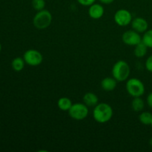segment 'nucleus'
<instances>
[{
    "mask_svg": "<svg viewBox=\"0 0 152 152\" xmlns=\"http://www.w3.org/2000/svg\"><path fill=\"white\" fill-rule=\"evenodd\" d=\"M94 119L99 123H105L113 117V109L111 106L105 102L98 103L94 106L93 111Z\"/></svg>",
    "mask_w": 152,
    "mask_h": 152,
    "instance_id": "1",
    "label": "nucleus"
},
{
    "mask_svg": "<svg viewBox=\"0 0 152 152\" xmlns=\"http://www.w3.org/2000/svg\"><path fill=\"white\" fill-rule=\"evenodd\" d=\"M130 66L124 60L117 61L112 68L113 77L117 82H123L127 80L130 75Z\"/></svg>",
    "mask_w": 152,
    "mask_h": 152,
    "instance_id": "2",
    "label": "nucleus"
},
{
    "mask_svg": "<svg viewBox=\"0 0 152 152\" xmlns=\"http://www.w3.org/2000/svg\"><path fill=\"white\" fill-rule=\"evenodd\" d=\"M52 15L48 10H39L36 13L33 19V24L34 27L39 30L46 29L50 25L52 22Z\"/></svg>",
    "mask_w": 152,
    "mask_h": 152,
    "instance_id": "3",
    "label": "nucleus"
},
{
    "mask_svg": "<svg viewBox=\"0 0 152 152\" xmlns=\"http://www.w3.org/2000/svg\"><path fill=\"white\" fill-rule=\"evenodd\" d=\"M126 87L129 94L133 97L141 96L145 93V86L143 83L137 78H131L128 80Z\"/></svg>",
    "mask_w": 152,
    "mask_h": 152,
    "instance_id": "4",
    "label": "nucleus"
},
{
    "mask_svg": "<svg viewBox=\"0 0 152 152\" xmlns=\"http://www.w3.org/2000/svg\"><path fill=\"white\" fill-rule=\"evenodd\" d=\"M69 116L76 120H83L88 115V107L85 103L77 102L71 105L68 110Z\"/></svg>",
    "mask_w": 152,
    "mask_h": 152,
    "instance_id": "5",
    "label": "nucleus"
},
{
    "mask_svg": "<svg viewBox=\"0 0 152 152\" xmlns=\"http://www.w3.org/2000/svg\"><path fill=\"white\" fill-rule=\"evenodd\" d=\"M23 59L25 63L31 66H38L42 62V54L35 49H29L24 53Z\"/></svg>",
    "mask_w": 152,
    "mask_h": 152,
    "instance_id": "6",
    "label": "nucleus"
},
{
    "mask_svg": "<svg viewBox=\"0 0 152 152\" xmlns=\"http://www.w3.org/2000/svg\"><path fill=\"white\" fill-rule=\"evenodd\" d=\"M132 13L126 9H120L114 14V22L120 26H127L132 23Z\"/></svg>",
    "mask_w": 152,
    "mask_h": 152,
    "instance_id": "7",
    "label": "nucleus"
},
{
    "mask_svg": "<svg viewBox=\"0 0 152 152\" xmlns=\"http://www.w3.org/2000/svg\"><path fill=\"white\" fill-rule=\"evenodd\" d=\"M122 40L126 45L135 46L142 42V37L140 35V33L137 32L134 30H129L123 34Z\"/></svg>",
    "mask_w": 152,
    "mask_h": 152,
    "instance_id": "8",
    "label": "nucleus"
},
{
    "mask_svg": "<svg viewBox=\"0 0 152 152\" xmlns=\"http://www.w3.org/2000/svg\"><path fill=\"white\" fill-rule=\"evenodd\" d=\"M132 27L133 30L138 33H145L148 30V23L146 19L142 17H137L132 21Z\"/></svg>",
    "mask_w": 152,
    "mask_h": 152,
    "instance_id": "9",
    "label": "nucleus"
},
{
    "mask_svg": "<svg viewBox=\"0 0 152 152\" xmlns=\"http://www.w3.org/2000/svg\"><path fill=\"white\" fill-rule=\"evenodd\" d=\"M88 14L94 19H99L104 15V7L100 4H95L90 6L88 9Z\"/></svg>",
    "mask_w": 152,
    "mask_h": 152,
    "instance_id": "10",
    "label": "nucleus"
},
{
    "mask_svg": "<svg viewBox=\"0 0 152 152\" xmlns=\"http://www.w3.org/2000/svg\"><path fill=\"white\" fill-rule=\"evenodd\" d=\"M117 81L114 77H105L101 81V87L105 91H111L117 87Z\"/></svg>",
    "mask_w": 152,
    "mask_h": 152,
    "instance_id": "11",
    "label": "nucleus"
},
{
    "mask_svg": "<svg viewBox=\"0 0 152 152\" xmlns=\"http://www.w3.org/2000/svg\"><path fill=\"white\" fill-rule=\"evenodd\" d=\"M98 102H99L98 96L92 92H88L83 96V102L88 107L96 106L98 104Z\"/></svg>",
    "mask_w": 152,
    "mask_h": 152,
    "instance_id": "12",
    "label": "nucleus"
},
{
    "mask_svg": "<svg viewBox=\"0 0 152 152\" xmlns=\"http://www.w3.org/2000/svg\"><path fill=\"white\" fill-rule=\"evenodd\" d=\"M148 48L142 41L139 44L135 45L134 50V55L137 58L144 57L146 55Z\"/></svg>",
    "mask_w": 152,
    "mask_h": 152,
    "instance_id": "13",
    "label": "nucleus"
},
{
    "mask_svg": "<svg viewBox=\"0 0 152 152\" xmlns=\"http://www.w3.org/2000/svg\"><path fill=\"white\" fill-rule=\"evenodd\" d=\"M144 107H145V102L140 96L134 97L132 102V108L135 112L142 111L144 109Z\"/></svg>",
    "mask_w": 152,
    "mask_h": 152,
    "instance_id": "14",
    "label": "nucleus"
},
{
    "mask_svg": "<svg viewBox=\"0 0 152 152\" xmlns=\"http://www.w3.org/2000/svg\"><path fill=\"white\" fill-rule=\"evenodd\" d=\"M72 105V102L68 97H61L57 102V105L59 109L64 111H68Z\"/></svg>",
    "mask_w": 152,
    "mask_h": 152,
    "instance_id": "15",
    "label": "nucleus"
},
{
    "mask_svg": "<svg viewBox=\"0 0 152 152\" xmlns=\"http://www.w3.org/2000/svg\"><path fill=\"white\" fill-rule=\"evenodd\" d=\"M139 120L145 126H151L152 122V114L148 111H143L139 115Z\"/></svg>",
    "mask_w": 152,
    "mask_h": 152,
    "instance_id": "16",
    "label": "nucleus"
},
{
    "mask_svg": "<svg viewBox=\"0 0 152 152\" xmlns=\"http://www.w3.org/2000/svg\"><path fill=\"white\" fill-rule=\"evenodd\" d=\"M25 62L23 58L21 57H16L12 61V68L15 71H21L23 70L24 67H25Z\"/></svg>",
    "mask_w": 152,
    "mask_h": 152,
    "instance_id": "17",
    "label": "nucleus"
},
{
    "mask_svg": "<svg viewBox=\"0 0 152 152\" xmlns=\"http://www.w3.org/2000/svg\"><path fill=\"white\" fill-rule=\"evenodd\" d=\"M142 41L149 48H152V29L147 30L142 37Z\"/></svg>",
    "mask_w": 152,
    "mask_h": 152,
    "instance_id": "18",
    "label": "nucleus"
},
{
    "mask_svg": "<svg viewBox=\"0 0 152 152\" xmlns=\"http://www.w3.org/2000/svg\"><path fill=\"white\" fill-rule=\"evenodd\" d=\"M32 7L34 10L39 11L45 9V0H32Z\"/></svg>",
    "mask_w": 152,
    "mask_h": 152,
    "instance_id": "19",
    "label": "nucleus"
},
{
    "mask_svg": "<svg viewBox=\"0 0 152 152\" xmlns=\"http://www.w3.org/2000/svg\"><path fill=\"white\" fill-rule=\"evenodd\" d=\"M145 65L147 71L152 73V55H151V56H149L147 58L146 61H145Z\"/></svg>",
    "mask_w": 152,
    "mask_h": 152,
    "instance_id": "20",
    "label": "nucleus"
},
{
    "mask_svg": "<svg viewBox=\"0 0 152 152\" xmlns=\"http://www.w3.org/2000/svg\"><path fill=\"white\" fill-rule=\"evenodd\" d=\"M81 5L83 6H91L95 2L96 0H77Z\"/></svg>",
    "mask_w": 152,
    "mask_h": 152,
    "instance_id": "21",
    "label": "nucleus"
},
{
    "mask_svg": "<svg viewBox=\"0 0 152 152\" xmlns=\"http://www.w3.org/2000/svg\"><path fill=\"white\" fill-rule=\"evenodd\" d=\"M146 101H147V104H148V106H149L151 108H152V92L149 93V94L147 96Z\"/></svg>",
    "mask_w": 152,
    "mask_h": 152,
    "instance_id": "22",
    "label": "nucleus"
},
{
    "mask_svg": "<svg viewBox=\"0 0 152 152\" xmlns=\"http://www.w3.org/2000/svg\"><path fill=\"white\" fill-rule=\"evenodd\" d=\"M102 4H111L114 0H99Z\"/></svg>",
    "mask_w": 152,
    "mask_h": 152,
    "instance_id": "23",
    "label": "nucleus"
},
{
    "mask_svg": "<svg viewBox=\"0 0 152 152\" xmlns=\"http://www.w3.org/2000/svg\"><path fill=\"white\" fill-rule=\"evenodd\" d=\"M149 144H150V145H151V146L152 147V137L151 138V139H150V140H149Z\"/></svg>",
    "mask_w": 152,
    "mask_h": 152,
    "instance_id": "24",
    "label": "nucleus"
},
{
    "mask_svg": "<svg viewBox=\"0 0 152 152\" xmlns=\"http://www.w3.org/2000/svg\"><path fill=\"white\" fill-rule=\"evenodd\" d=\"M1 43H0V51H1Z\"/></svg>",
    "mask_w": 152,
    "mask_h": 152,
    "instance_id": "25",
    "label": "nucleus"
},
{
    "mask_svg": "<svg viewBox=\"0 0 152 152\" xmlns=\"http://www.w3.org/2000/svg\"><path fill=\"white\" fill-rule=\"evenodd\" d=\"M151 128H152V122H151Z\"/></svg>",
    "mask_w": 152,
    "mask_h": 152,
    "instance_id": "26",
    "label": "nucleus"
}]
</instances>
